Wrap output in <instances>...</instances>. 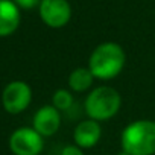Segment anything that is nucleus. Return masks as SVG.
<instances>
[{
    "label": "nucleus",
    "instance_id": "11",
    "mask_svg": "<svg viewBox=\"0 0 155 155\" xmlns=\"http://www.w3.org/2000/svg\"><path fill=\"white\" fill-rule=\"evenodd\" d=\"M52 105L59 110V111H65L68 110L71 105H73V96L68 90H64V88H59L53 93V97H52Z\"/></svg>",
    "mask_w": 155,
    "mask_h": 155
},
{
    "label": "nucleus",
    "instance_id": "5",
    "mask_svg": "<svg viewBox=\"0 0 155 155\" xmlns=\"http://www.w3.org/2000/svg\"><path fill=\"white\" fill-rule=\"evenodd\" d=\"M32 101V90L23 81L9 82L2 93V105L9 114H20Z\"/></svg>",
    "mask_w": 155,
    "mask_h": 155
},
{
    "label": "nucleus",
    "instance_id": "12",
    "mask_svg": "<svg viewBox=\"0 0 155 155\" xmlns=\"http://www.w3.org/2000/svg\"><path fill=\"white\" fill-rule=\"evenodd\" d=\"M12 2H14L18 8H23V9H32V8H35L37 5L41 3V0H12Z\"/></svg>",
    "mask_w": 155,
    "mask_h": 155
},
{
    "label": "nucleus",
    "instance_id": "2",
    "mask_svg": "<svg viewBox=\"0 0 155 155\" xmlns=\"http://www.w3.org/2000/svg\"><path fill=\"white\" fill-rule=\"evenodd\" d=\"M122 150L128 155L155 153V122L135 120L129 123L120 135Z\"/></svg>",
    "mask_w": 155,
    "mask_h": 155
},
{
    "label": "nucleus",
    "instance_id": "3",
    "mask_svg": "<svg viewBox=\"0 0 155 155\" xmlns=\"http://www.w3.org/2000/svg\"><path fill=\"white\" fill-rule=\"evenodd\" d=\"M122 105V97L119 91L113 87L102 85L94 88L85 99V113L90 119L96 122L110 120L114 117Z\"/></svg>",
    "mask_w": 155,
    "mask_h": 155
},
{
    "label": "nucleus",
    "instance_id": "1",
    "mask_svg": "<svg viewBox=\"0 0 155 155\" xmlns=\"http://www.w3.org/2000/svg\"><path fill=\"white\" fill-rule=\"evenodd\" d=\"M125 50L120 44L107 41L99 44L90 55L88 68L97 79H113L125 65Z\"/></svg>",
    "mask_w": 155,
    "mask_h": 155
},
{
    "label": "nucleus",
    "instance_id": "14",
    "mask_svg": "<svg viewBox=\"0 0 155 155\" xmlns=\"http://www.w3.org/2000/svg\"><path fill=\"white\" fill-rule=\"evenodd\" d=\"M120 155H128V153H126V152H123V150H122V153H120Z\"/></svg>",
    "mask_w": 155,
    "mask_h": 155
},
{
    "label": "nucleus",
    "instance_id": "4",
    "mask_svg": "<svg viewBox=\"0 0 155 155\" xmlns=\"http://www.w3.org/2000/svg\"><path fill=\"white\" fill-rule=\"evenodd\" d=\"M43 147V135L34 128H18L9 137V149L14 155H40Z\"/></svg>",
    "mask_w": 155,
    "mask_h": 155
},
{
    "label": "nucleus",
    "instance_id": "10",
    "mask_svg": "<svg viewBox=\"0 0 155 155\" xmlns=\"http://www.w3.org/2000/svg\"><path fill=\"white\" fill-rule=\"evenodd\" d=\"M93 81H94V76L88 67L87 68L78 67L68 74V87L76 93H82L88 90L93 85Z\"/></svg>",
    "mask_w": 155,
    "mask_h": 155
},
{
    "label": "nucleus",
    "instance_id": "8",
    "mask_svg": "<svg viewBox=\"0 0 155 155\" xmlns=\"http://www.w3.org/2000/svg\"><path fill=\"white\" fill-rule=\"evenodd\" d=\"M101 134H102V129H101L99 122L93 119H87L76 125L73 131V140L76 146H79L82 149H90L97 144Z\"/></svg>",
    "mask_w": 155,
    "mask_h": 155
},
{
    "label": "nucleus",
    "instance_id": "9",
    "mask_svg": "<svg viewBox=\"0 0 155 155\" xmlns=\"http://www.w3.org/2000/svg\"><path fill=\"white\" fill-rule=\"evenodd\" d=\"M20 25V9L12 0H0V37L12 35Z\"/></svg>",
    "mask_w": 155,
    "mask_h": 155
},
{
    "label": "nucleus",
    "instance_id": "7",
    "mask_svg": "<svg viewBox=\"0 0 155 155\" xmlns=\"http://www.w3.org/2000/svg\"><path fill=\"white\" fill-rule=\"evenodd\" d=\"M34 129L43 137H50L56 134L61 126V114L53 105L41 107L34 116Z\"/></svg>",
    "mask_w": 155,
    "mask_h": 155
},
{
    "label": "nucleus",
    "instance_id": "13",
    "mask_svg": "<svg viewBox=\"0 0 155 155\" xmlns=\"http://www.w3.org/2000/svg\"><path fill=\"white\" fill-rule=\"evenodd\" d=\"M61 155H84V152H82V147H79V146L68 144V146H64L62 147Z\"/></svg>",
    "mask_w": 155,
    "mask_h": 155
},
{
    "label": "nucleus",
    "instance_id": "6",
    "mask_svg": "<svg viewBox=\"0 0 155 155\" xmlns=\"http://www.w3.org/2000/svg\"><path fill=\"white\" fill-rule=\"evenodd\" d=\"M40 17L49 28L58 29L65 26L71 18V6L67 0H41Z\"/></svg>",
    "mask_w": 155,
    "mask_h": 155
}]
</instances>
